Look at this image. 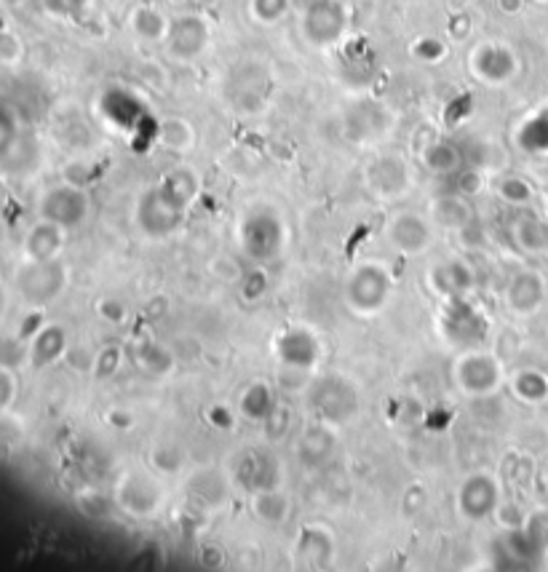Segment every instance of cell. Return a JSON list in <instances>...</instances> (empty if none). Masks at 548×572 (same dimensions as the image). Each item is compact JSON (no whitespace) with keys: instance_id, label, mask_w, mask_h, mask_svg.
<instances>
[{"instance_id":"cell-1","label":"cell","mask_w":548,"mask_h":572,"mask_svg":"<svg viewBox=\"0 0 548 572\" xmlns=\"http://www.w3.org/2000/svg\"><path fill=\"white\" fill-rule=\"evenodd\" d=\"M439 332L444 343H450L458 351H476L490 340V319L471 297H455L444 300L439 313Z\"/></svg>"},{"instance_id":"cell-2","label":"cell","mask_w":548,"mask_h":572,"mask_svg":"<svg viewBox=\"0 0 548 572\" xmlns=\"http://www.w3.org/2000/svg\"><path fill=\"white\" fill-rule=\"evenodd\" d=\"M393 292L391 270L383 262H359L345 281V303L359 316H375L388 305Z\"/></svg>"},{"instance_id":"cell-3","label":"cell","mask_w":548,"mask_h":572,"mask_svg":"<svg viewBox=\"0 0 548 572\" xmlns=\"http://www.w3.org/2000/svg\"><path fill=\"white\" fill-rule=\"evenodd\" d=\"M308 404L321 423L337 428V425L351 423L361 412V391L348 377L324 375L311 385Z\"/></svg>"},{"instance_id":"cell-4","label":"cell","mask_w":548,"mask_h":572,"mask_svg":"<svg viewBox=\"0 0 548 572\" xmlns=\"http://www.w3.org/2000/svg\"><path fill=\"white\" fill-rule=\"evenodd\" d=\"M287 244V228L273 209H252L238 225V246L246 260L270 262L276 260Z\"/></svg>"},{"instance_id":"cell-5","label":"cell","mask_w":548,"mask_h":572,"mask_svg":"<svg viewBox=\"0 0 548 572\" xmlns=\"http://www.w3.org/2000/svg\"><path fill=\"white\" fill-rule=\"evenodd\" d=\"M188 212V206H182L177 198L169 196L164 185L158 182V185L148 188L137 198V204H134V222H137L142 236L161 241V238L174 236V233L182 228V222H185Z\"/></svg>"},{"instance_id":"cell-6","label":"cell","mask_w":548,"mask_h":572,"mask_svg":"<svg viewBox=\"0 0 548 572\" xmlns=\"http://www.w3.org/2000/svg\"><path fill=\"white\" fill-rule=\"evenodd\" d=\"M166 487L161 474L153 468H142V471H129L121 476V482L115 487V503L123 514L131 519H148L156 516L158 508L164 506Z\"/></svg>"},{"instance_id":"cell-7","label":"cell","mask_w":548,"mask_h":572,"mask_svg":"<svg viewBox=\"0 0 548 572\" xmlns=\"http://www.w3.org/2000/svg\"><path fill=\"white\" fill-rule=\"evenodd\" d=\"M273 353L289 372H316L321 367V337L308 324H289L273 340Z\"/></svg>"},{"instance_id":"cell-8","label":"cell","mask_w":548,"mask_h":572,"mask_svg":"<svg viewBox=\"0 0 548 572\" xmlns=\"http://www.w3.org/2000/svg\"><path fill=\"white\" fill-rule=\"evenodd\" d=\"M412 169L399 153H385L364 166V185L377 201H399L412 190Z\"/></svg>"},{"instance_id":"cell-9","label":"cell","mask_w":548,"mask_h":572,"mask_svg":"<svg viewBox=\"0 0 548 572\" xmlns=\"http://www.w3.org/2000/svg\"><path fill=\"white\" fill-rule=\"evenodd\" d=\"M458 514L471 524L487 522L498 514L500 508V484L490 471H474L468 474L455 495Z\"/></svg>"},{"instance_id":"cell-10","label":"cell","mask_w":548,"mask_h":572,"mask_svg":"<svg viewBox=\"0 0 548 572\" xmlns=\"http://www.w3.org/2000/svg\"><path fill=\"white\" fill-rule=\"evenodd\" d=\"M455 383L466 396L479 399V396H490L503 385V367L500 361L484 348L476 351H463V356L455 364Z\"/></svg>"},{"instance_id":"cell-11","label":"cell","mask_w":548,"mask_h":572,"mask_svg":"<svg viewBox=\"0 0 548 572\" xmlns=\"http://www.w3.org/2000/svg\"><path fill=\"white\" fill-rule=\"evenodd\" d=\"M385 238L393 246V252H399L401 257H420L434 246V222L428 220L426 214L404 209L391 217Z\"/></svg>"},{"instance_id":"cell-12","label":"cell","mask_w":548,"mask_h":572,"mask_svg":"<svg viewBox=\"0 0 548 572\" xmlns=\"http://www.w3.org/2000/svg\"><path fill=\"white\" fill-rule=\"evenodd\" d=\"M348 14L340 0H313L303 14L305 41L316 49H329L343 41Z\"/></svg>"},{"instance_id":"cell-13","label":"cell","mask_w":548,"mask_h":572,"mask_svg":"<svg viewBox=\"0 0 548 572\" xmlns=\"http://www.w3.org/2000/svg\"><path fill=\"white\" fill-rule=\"evenodd\" d=\"M230 479L249 495L260 490H273V487H281V463L265 447H249L233 463Z\"/></svg>"},{"instance_id":"cell-14","label":"cell","mask_w":548,"mask_h":572,"mask_svg":"<svg viewBox=\"0 0 548 572\" xmlns=\"http://www.w3.org/2000/svg\"><path fill=\"white\" fill-rule=\"evenodd\" d=\"M337 543L335 535L324 524H305L297 532L295 546H292V559L305 570H324L335 562Z\"/></svg>"},{"instance_id":"cell-15","label":"cell","mask_w":548,"mask_h":572,"mask_svg":"<svg viewBox=\"0 0 548 572\" xmlns=\"http://www.w3.org/2000/svg\"><path fill=\"white\" fill-rule=\"evenodd\" d=\"M209 25H206L201 17H180V19H172V25H169V33H166L164 43H166V51L172 54L174 59H180V62H190V59L201 57L209 46Z\"/></svg>"},{"instance_id":"cell-16","label":"cell","mask_w":548,"mask_h":572,"mask_svg":"<svg viewBox=\"0 0 548 572\" xmlns=\"http://www.w3.org/2000/svg\"><path fill=\"white\" fill-rule=\"evenodd\" d=\"M426 281L434 295H439L442 300H455V297H471L476 276L474 268L466 260L450 257V260L431 265L426 273Z\"/></svg>"},{"instance_id":"cell-17","label":"cell","mask_w":548,"mask_h":572,"mask_svg":"<svg viewBox=\"0 0 548 572\" xmlns=\"http://www.w3.org/2000/svg\"><path fill=\"white\" fill-rule=\"evenodd\" d=\"M43 220L54 222L59 228H75L89 217V196L81 188H54L46 193L41 204Z\"/></svg>"},{"instance_id":"cell-18","label":"cell","mask_w":548,"mask_h":572,"mask_svg":"<svg viewBox=\"0 0 548 572\" xmlns=\"http://www.w3.org/2000/svg\"><path fill=\"white\" fill-rule=\"evenodd\" d=\"M102 115H107V121L113 123L118 131L134 134V131H140L145 126V121L150 118V110L134 91L110 89L102 97Z\"/></svg>"},{"instance_id":"cell-19","label":"cell","mask_w":548,"mask_h":572,"mask_svg":"<svg viewBox=\"0 0 548 572\" xmlns=\"http://www.w3.org/2000/svg\"><path fill=\"white\" fill-rule=\"evenodd\" d=\"M67 284V273L62 268V262L57 260H35L27 268L25 278H22V289L25 295L38 305L51 303L54 297L62 295V289Z\"/></svg>"},{"instance_id":"cell-20","label":"cell","mask_w":548,"mask_h":572,"mask_svg":"<svg viewBox=\"0 0 548 572\" xmlns=\"http://www.w3.org/2000/svg\"><path fill=\"white\" fill-rule=\"evenodd\" d=\"M471 70L479 81L492 83V86L506 83L516 73L514 51L503 43H482L471 54Z\"/></svg>"},{"instance_id":"cell-21","label":"cell","mask_w":548,"mask_h":572,"mask_svg":"<svg viewBox=\"0 0 548 572\" xmlns=\"http://www.w3.org/2000/svg\"><path fill=\"white\" fill-rule=\"evenodd\" d=\"M543 295H546V286H543V278L532 270H522L516 276L508 278L506 284V308L516 316H530L540 308L543 303Z\"/></svg>"},{"instance_id":"cell-22","label":"cell","mask_w":548,"mask_h":572,"mask_svg":"<svg viewBox=\"0 0 548 572\" xmlns=\"http://www.w3.org/2000/svg\"><path fill=\"white\" fill-rule=\"evenodd\" d=\"M297 450H300V458H303L308 466H324L327 460L335 458L337 452V436L335 431H332V425L321 423V420L316 425H308L303 436H300Z\"/></svg>"},{"instance_id":"cell-23","label":"cell","mask_w":548,"mask_h":572,"mask_svg":"<svg viewBox=\"0 0 548 572\" xmlns=\"http://www.w3.org/2000/svg\"><path fill=\"white\" fill-rule=\"evenodd\" d=\"M279 407V396L273 391V385L262 383V380H254L241 391L238 396L236 412L249 423L262 425L270 417V412Z\"/></svg>"},{"instance_id":"cell-24","label":"cell","mask_w":548,"mask_h":572,"mask_svg":"<svg viewBox=\"0 0 548 572\" xmlns=\"http://www.w3.org/2000/svg\"><path fill=\"white\" fill-rule=\"evenodd\" d=\"M249 508H252L254 519L268 524V527H279V524H284L292 516V500H289V495L281 487L252 492Z\"/></svg>"},{"instance_id":"cell-25","label":"cell","mask_w":548,"mask_h":572,"mask_svg":"<svg viewBox=\"0 0 548 572\" xmlns=\"http://www.w3.org/2000/svg\"><path fill=\"white\" fill-rule=\"evenodd\" d=\"M230 482L225 474H220L217 468H204V471H196V474L188 479V495L198 503H206V506H220L222 500L228 498Z\"/></svg>"},{"instance_id":"cell-26","label":"cell","mask_w":548,"mask_h":572,"mask_svg":"<svg viewBox=\"0 0 548 572\" xmlns=\"http://www.w3.org/2000/svg\"><path fill=\"white\" fill-rule=\"evenodd\" d=\"M423 166H426L431 174H439V177H455L463 166V153L455 142H447V139H439V142H431L426 150H423Z\"/></svg>"},{"instance_id":"cell-27","label":"cell","mask_w":548,"mask_h":572,"mask_svg":"<svg viewBox=\"0 0 548 572\" xmlns=\"http://www.w3.org/2000/svg\"><path fill=\"white\" fill-rule=\"evenodd\" d=\"M164 190L169 193L172 198H177L182 206H193L201 196V180H198V174L188 166H180V169H172V172L164 174V180H161Z\"/></svg>"},{"instance_id":"cell-28","label":"cell","mask_w":548,"mask_h":572,"mask_svg":"<svg viewBox=\"0 0 548 572\" xmlns=\"http://www.w3.org/2000/svg\"><path fill=\"white\" fill-rule=\"evenodd\" d=\"M134 364L148 372V375H169L174 367L172 353L166 351L164 345L153 343V340H142V343L134 345V353H131Z\"/></svg>"},{"instance_id":"cell-29","label":"cell","mask_w":548,"mask_h":572,"mask_svg":"<svg viewBox=\"0 0 548 572\" xmlns=\"http://www.w3.org/2000/svg\"><path fill=\"white\" fill-rule=\"evenodd\" d=\"M67 351V332L59 324H51L35 337L33 343V364L35 367H46L62 359V353Z\"/></svg>"},{"instance_id":"cell-30","label":"cell","mask_w":548,"mask_h":572,"mask_svg":"<svg viewBox=\"0 0 548 572\" xmlns=\"http://www.w3.org/2000/svg\"><path fill=\"white\" fill-rule=\"evenodd\" d=\"M439 225H444V228L450 230H460L466 228V225H471V217H474V212H471V204H468L466 196H447V198H439L434 204V214H431Z\"/></svg>"},{"instance_id":"cell-31","label":"cell","mask_w":548,"mask_h":572,"mask_svg":"<svg viewBox=\"0 0 548 572\" xmlns=\"http://www.w3.org/2000/svg\"><path fill=\"white\" fill-rule=\"evenodd\" d=\"M62 230L65 228H59V225L46 220L43 225H38V228L30 233V244H27V249H30V254H33L35 260H57L59 249L65 244Z\"/></svg>"},{"instance_id":"cell-32","label":"cell","mask_w":548,"mask_h":572,"mask_svg":"<svg viewBox=\"0 0 548 572\" xmlns=\"http://www.w3.org/2000/svg\"><path fill=\"white\" fill-rule=\"evenodd\" d=\"M169 19L161 14L158 9L153 6H142L131 14V27H134V33L145 38V41H164L166 33H169Z\"/></svg>"},{"instance_id":"cell-33","label":"cell","mask_w":548,"mask_h":572,"mask_svg":"<svg viewBox=\"0 0 548 572\" xmlns=\"http://www.w3.org/2000/svg\"><path fill=\"white\" fill-rule=\"evenodd\" d=\"M514 238L524 252H546L548 222L538 220V217H522V220L514 225Z\"/></svg>"},{"instance_id":"cell-34","label":"cell","mask_w":548,"mask_h":572,"mask_svg":"<svg viewBox=\"0 0 548 572\" xmlns=\"http://www.w3.org/2000/svg\"><path fill=\"white\" fill-rule=\"evenodd\" d=\"M158 139H161L164 148L174 150V153H185V150L193 148L196 131H193V126H190L188 121H182V118H169V121L161 123Z\"/></svg>"},{"instance_id":"cell-35","label":"cell","mask_w":548,"mask_h":572,"mask_svg":"<svg viewBox=\"0 0 548 572\" xmlns=\"http://www.w3.org/2000/svg\"><path fill=\"white\" fill-rule=\"evenodd\" d=\"M511 388L514 393L519 396L522 401H543L548 396V380L540 372L535 369H522V372H516L514 380H511Z\"/></svg>"},{"instance_id":"cell-36","label":"cell","mask_w":548,"mask_h":572,"mask_svg":"<svg viewBox=\"0 0 548 572\" xmlns=\"http://www.w3.org/2000/svg\"><path fill=\"white\" fill-rule=\"evenodd\" d=\"M292 0H249V9H252V17L260 22V25H273V22H281L287 17Z\"/></svg>"},{"instance_id":"cell-37","label":"cell","mask_w":548,"mask_h":572,"mask_svg":"<svg viewBox=\"0 0 548 572\" xmlns=\"http://www.w3.org/2000/svg\"><path fill=\"white\" fill-rule=\"evenodd\" d=\"M292 423H295V417H292V409L289 407H276L270 412V417L262 423L265 428V436H268V442H281L284 436L292 434Z\"/></svg>"},{"instance_id":"cell-38","label":"cell","mask_w":548,"mask_h":572,"mask_svg":"<svg viewBox=\"0 0 548 572\" xmlns=\"http://www.w3.org/2000/svg\"><path fill=\"white\" fill-rule=\"evenodd\" d=\"M123 364V351L118 348V345H107V348H102V351L94 356V364H91V369H94V375L97 377H113L118 369H121Z\"/></svg>"},{"instance_id":"cell-39","label":"cell","mask_w":548,"mask_h":572,"mask_svg":"<svg viewBox=\"0 0 548 572\" xmlns=\"http://www.w3.org/2000/svg\"><path fill=\"white\" fill-rule=\"evenodd\" d=\"M498 193L503 201H508V204H527L532 196L530 185L524 180H519V177H506V180L500 182Z\"/></svg>"},{"instance_id":"cell-40","label":"cell","mask_w":548,"mask_h":572,"mask_svg":"<svg viewBox=\"0 0 548 572\" xmlns=\"http://www.w3.org/2000/svg\"><path fill=\"white\" fill-rule=\"evenodd\" d=\"M236 415L238 412H233V409L225 407V404H214V407L206 409V420H209V425H212L214 431H220V434H228L230 428L236 425Z\"/></svg>"},{"instance_id":"cell-41","label":"cell","mask_w":548,"mask_h":572,"mask_svg":"<svg viewBox=\"0 0 548 572\" xmlns=\"http://www.w3.org/2000/svg\"><path fill=\"white\" fill-rule=\"evenodd\" d=\"M455 180H458V193L466 198H474L479 196V190H482V174L476 172V169H460L455 174Z\"/></svg>"},{"instance_id":"cell-42","label":"cell","mask_w":548,"mask_h":572,"mask_svg":"<svg viewBox=\"0 0 548 572\" xmlns=\"http://www.w3.org/2000/svg\"><path fill=\"white\" fill-rule=\"evenodd\" d=\"M46 6L59 17H78V14L86 11L89 0H46Z\"/></svg>"},{"instance_id":"cell-43","label":"cell","mask_w":548,"mask_h":572,"mask_svg":"<svg viewBox=\"0 0 548 572\" xmlns=\"http://www.w3.org/2000/svg\"><path fill=\"white\" fill-rule=\"evenodd\" d=\"M415 54H418L423 62H439V59L447 54V49H444V43L436 41V38H423V41L415 46Z\"/></svg>"},{"instance_id":"cell-44","label":"cell","mask_w":548,"mask_h":572,"mask_svg":"<svg viewBox=\"0 0 548 572\" xmlns=\"http://www.w3.org/2000/svg\"><path fill=\"white\" fill-rule=\"evenodd\" d=\"M99 316L110 321V324H121V321H126V316H129V308H126L121 300H102V303H99Z\"/></svg>"},{"instance_id":"cell-45","label":"cell","mask_w":548,"mask_h":572,"mask_svg":"<svg viewBox=\"0 0 548 572\" xmlns=\"http://www.w3.org/2000/svg\"><path fill=\"white\" fill-rule=\"evenodd\" d=\"M546 484H548V471H546Z\"/></svg>"}]
</instances>
